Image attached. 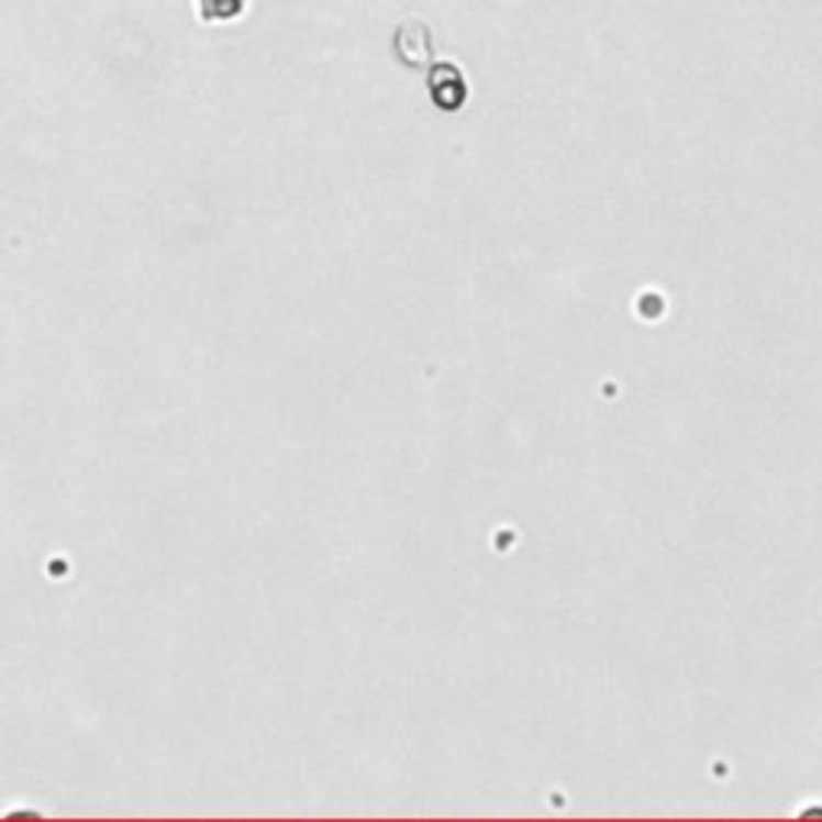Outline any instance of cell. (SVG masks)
<instances>
[{
  "label": "cell",
  "mask_w": 822,
  "mask_h": 822,
  "mask_svg": "<svg viewBox=\"0 0 822 822\" xmlns=\"http://www.w3.org/2000/svg\"><path fill=\"white\" fill-rule=\"evenodd\" d=\"M247 0H197L200 20L206 23H232L245 13Z\"/></svg>",
  "instance_id": "obj_2"
},
{
  "label": "cell",
  "mask_w": 822,
  "mask_h": 822,
  "mask_svg": "<svg viewBox=\"0 0 822 822\" xmlns=\"http://www.w3.org/2000/svg\"><path fill=\"white\" fill-rule=\"evenodd\" d=\"M427 87L441 110H459L466 100V78L453 62H437L427 75Z\"/></svg>",
  "instance_id": "obj_1"
}]
</instances>
